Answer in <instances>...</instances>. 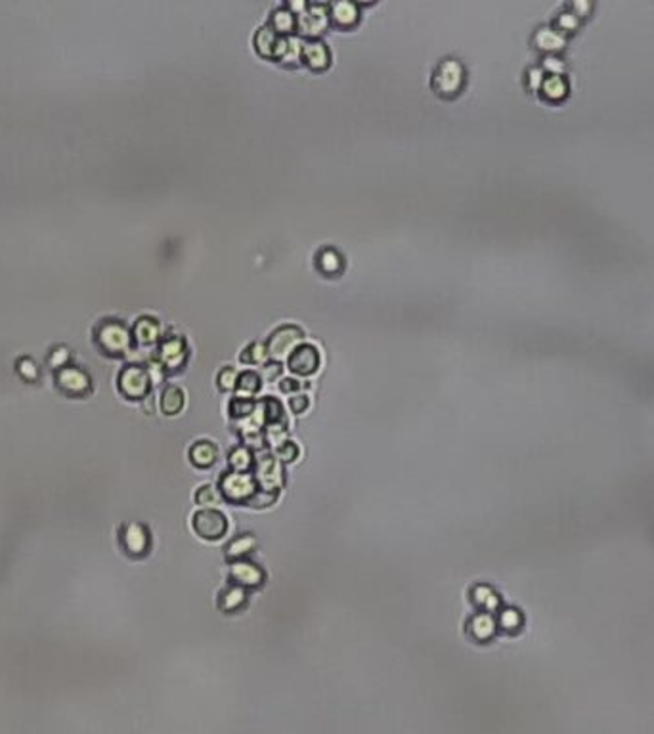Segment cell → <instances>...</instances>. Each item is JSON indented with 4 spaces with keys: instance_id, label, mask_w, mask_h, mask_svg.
<instances>
[{
    "instance_id": "cell-12",
    "label": "cell",
    "mask_w": 654,
    "mask_h": 734,
    "mask_svg": "<svg viewBox=\"0 0 654 734\" xmlns=\"http://www.w3.org/2000/svg\"><path fill=\"white\" fill-rule=\"evenodd\" d=\"M329 20L339 27H354L360 21V8L354 2L329 4Z\"/></svg>"
},
{
    "instance_id": "cell-9",
    "label": "cell",
    "mask_w": 654,
    "mask_h": 734,
    "mask_svg": "<svg viewBox=\"0 0 654 734\" xmlns=\"http://www.w3.org/2000/svg\"><path fill=\"white\" fill-rule=\"evenodd\" d=\"M255 472H257V480L260 482L263 488L260 489H268V491H277V486L282 484V467H280V461L274 459L272 455H263L260 459H257V467H255Z\"/></svg>"
},
{
    "instance_id": "cell-29",
    "label": "cell",
    "mask_w": 654,
    "mask_h": 734,
    "mask_svg": "<svg viewBox=\"0 0 654 734\" xmlns=\"http://www.w3.org/2000/svg\"><path fill=\"white\" fill-rule=\"evenodd\" d=\"M136 333H138L142 341H155L157 335H159V323L154 318H140L138 325H136Z\"/></svg>"
},
{
    "instance_id": "cell-7",
    "label": "cell",
    "mask_w": 654,
    "mask_h": 734,
    "mask_svg": "<svg viewBox=\"0 0 654 734\" xmlns=\"http://www.w3.org/2000/svg\"><path fill=\"white\" fill-rule=\"evenodd\" d=\"M283 46H285V37L277 35L268 23L258 27L257 33H255V48L263 58L280 59Z\"/></svg>"
},
{
    "instance_id": "cell-23",
    "label": "cell",
    "mask_w": 654,
    "mask_h": 734,
    "mask_svg": "<svg viewBox=\"0 0 654 734\" xmlns=\"http://www.w3.org/2000/svg\"><path fill=\"white\" fill-rule=\"evenodd\" d=\"M257 402L251 396H238L230 402V415L234 419L245 421V419L253 417V413L257 412Z\"/></svg>"
},
{
    "instance_id": "cell-15",
    "label": "cell",
    "mask_w": 654,
    "mask_h": 734,
    "mask_svg": "<svg viewBox=\"0 0 654 734\" xmlns=\"http://www.w3.org/2000/svg\"><path fill=\"white\" fill-rule=\"evenodd\" d=\"M316 268L327 276H335L345 268V258L333 247H321L316 255Z\"/></svg>"
},
{
    "instance_id": "cell-32",
    "label": "cell",
    "mask_w": 654,
    "mask_h": 734,
    "mask_svg": "<svg viewBox=\"0 0 654 734\" xmlns=\"http://www.w3.org/2000/svg\"><path fill=\"white\" fill-rule=\"evenodd\" d=\"M297 455H299V448H297L293 442L283 440L282 444L277 445V458L282 459V461H285V463H289V461H295Z\"/></svg>"
},
{
    "instance_id": "cell-25",
    "label": "cell",
    "mask_w": 654,
    "mask_h": 734,
    "mask_svg": "<svg viewBox=\"0 0 654 734\" xmlns=\"http://www.w3.org/2000/svg\"><path fill=\"white\" fill-rule=\"evenodd\" d=\"M230 465L236 472H247L253 465V453L245 445L234 448L230 451Z\"/></svg>"
},
{
    "instance_id": "cell-13",
    "label": "cell",
    "mask_w": 654,
    "mask_h": 734,
    "mask_svg": "<svg viewBox=\"0 0 654 734\" xmlns=\"http://www.w3.org/2000/svg\"><path fill=\"white\" fill-rule=\"evenodd\" d=\"M231 578L238 581V586L258 587L264 580V572L253 562H236L231 568Z\"/></svg>"
},
{
    "instance_id": "cell-3",
    "label": "cell",
    "mask_w": 654,
    "mask_h": 734,
    "mask_svg": "<svg viewBox=\"0 0 654 734\" xmlns=\"http://www.w3.org/2000/svg\"><path fill=\"white\" fill-rule=\"evenodd\" d=\"M329 4L312 2L297 16V33L306 39H318L329 27Z\"/></svg>"
},
{
    "instance_id": "cell-19",
    "label": "cell",
    "mask_w": 654,
    "mask_h": 734,
    "mask_svg": "<svg viewBox=\"0 0 654 734\" xmlns=\"http://www.w3.org/2000/svg\"><path fill=\"white\" fill-rule=\"evenodd\" d=\"M302 42L297 35H289L285 37V46H283L282 56L277 62H282L285 65H295L299 62H302Z\"/></svg>"
},
{
    "instance_id": "cell-8",
    "label": "cell",
    "mask_w": 654,
    "mask_h": 734,
    "mask_svg": "<svg viewBox=\"0 0 654 734\" xmlns=\"http://www.w3.org/2000/svg\"><path fill=\"white\" fill-rule=\"evenodd\" d=\"M302 62L314 71H323L331 64V52L320 39H306L302 42Z\"/></svg>"
},
{
    "instance_id": "cell-31",
    "label": "cell",
    "mask_w": 654,
    "mask_h": 734,
    "mask_svg": "<svg viewBox=\"0 0 654 734\" xmlns=\"http://www.w3.org/2000/svg\"><path fill=\"white\" fill-rule=\"evenodd\" d=\"M238 371L234 369V367L230 366H226L220 369V373H218L217 380H218V387H220V390H234V388L238 387Z\"/></svg>"
},
{
    "instance_id": "cell-27",
    "label": "cell",
    "mask_w": 654,
    "mask_h": 734,
    "mask_svg": "<svg viewBox=\"0 0 654 734\" xmlns=\"http://www.w3.org/2000/svg\"><path fill=\"white\" fill-rule=\"evenodd\" d=\"M263 406V417L264 421L268 423V425H276V423H282V417H283V406L280 404V400L276 398H266L260 404Z\"/></svg>"
},
{
    "instance_id": "cell-22",
    "label": "cell",
    "mask_w": 654,
    "mask_h": 734,
    "mask_svg": "<svg viewBox=\"0 0 654 734\" xmlns=\"http://www.w3.org/2000/svg\"><path fill=\"white\" fill-rule=\"evenodd\" d=\"M268 348H266V342L255 341L251 342L249 346H245V350L241 352V361L243 363H251V366H264L268 361Z\"/></svg>"
},
{
    "instance_id": "cell-28",
    "label": "cell",
    "mask_w": 654,
    "mask_h": 734,
    "mask_svg": "<svg viewBox=\"0 0 654 734\" xmlns=\"http://www.w3.org/2000/svg\"><path fill=\"white\" fill-rule=\"evenodd\" d=\"M220 499H222V494H220L214 486H211V484L201 486V488L197 489V494H195V503L201 505V507H205V509L214 507Z\"/></svg>"
},
{
    "instance_id": "cell-5",
    "label": "cell",
    "mask_w": 654,
    "mask_h": 734,
    "mask_svg": "<svg viewBox=\"0 0 654 734\" xmlns=\"http://www.w3.org/2000/svg\"><path fill=\"white\" fill-rule=\"evenodd\" d=\"M193 530L203 540H218L226 534L228 520L217 509H201L193 516Z\"/></svg>"
},
{
    "instance_id": "cell-30",
    "label": "cell",
    "mask_w": 654,
    "mask_h": 734,
    "mask_svg": "<svg viewBox=\"0 0 654 734\" xmlns=\"http://www.w3.org/2000/svg\"><path fill=\"white\" fill-rule=\"evenodd\" d=\"M471 631L475 633L476 639H486L494 631V624H492V619L488 618V616L481 614V616H475L473 622H471Z\"/></svg>"
},
{
    "instance_id": "cell-21",
    "label": "cell",
    "mask_w": 654,
    "mask_h": 734,
    "mask_svg": "<svg viewBox=\"0 0 654 734\" xmlns=\"http://www.w3.org/2000/svg\"><path fill=\"white\" fill-rule=\"evenodd\" d=\"M243 602H245V591L239 586L226 587L224 591L220 593V600H218V605L222 606V610H226V612L239 610Z\"/></svg>"
},
{
    "instance_id": "cell-1",
    "label": "cell",
    "mask_w": 654,
    "mask_h": 734,
    "mask_svg": "<svg viewBox=\"0 0 654 734\" xmlns=\"http://www.w3.org/2000/svg\"><path fill=\"white\" fill-rule=\"evenodd\" d=\"M467 83V71L457 58H444L436 64L430 86L440 98H456Z\"/></svg>"
},
{
    "instance_id": "cell-6",
    "label": "cell",
    "mask_w": 654,
    "mask_h": 734,
    "mask_svg": "<svg viewBox=\"0 0 654 734\" xmlns=\"http://www.w3.org/2000/svg\"><path fill=\"white\" fill-rule=\"evenodd\" d=\"M287 361L293 373L306 377V375L316 373V369L320 367V352H318V348H316L314 344H310V342H301V344L289 354Z\"/></svg>"
},
{
    "instance_id": "cell-36",
    "label": "cell",
    "mask_w": 654,
    "mask_h": 734,
    "mask_svg": "<svg viewBox=\"0 0 654 734\" xmlns=\"http://www.w3.org/2000/svg\"><path fill=\"white\" fill-rule=\"evenodd\" d=\"M280 388H282L283 392H297V390L301 388V385H299V380L295 379H283Z\"/></svg>"
},
{
    "instance_id": "cell-4",
    "label": "cell",
    "mask_w": 654,
    "mask_h": 734,
    "mask_svg": "<svg viewBox=\"0 0 654 734\" xmlns=\"http://www.w3.org/2000/svg\"><path fill=\"white\" fill-rule=\"evenodd\" d=\"M220 494L228 501H251L257 494L255 478L247 472H228L220 482Z\"/></svg>"
},
{
    "instance_id": "cell-10",
    "label": "cell",
    "mask_w": 654,
    "mask_h": 734,
    "mask_svg": "<svg viewBox=\"0 0 654 734\" xmlns=\"http://www.w3.org/2000/svg\"><path fill=\"white\" fill-rule=\"evenodd\" d=\"M186 358L188 344L182 337L168 335L167 339H163V342H161V360H163L165 366L171 367V369L184 366Z\"/></svg>"
},
{
    "instance_id": "cell-16",
    "label": "cell",
    "mask_w": 654,
    "mask_h": 734,
    "mask_svg": "<svg viewBox=\"0 0 654 734\" xmlns=\"http://www.w3.org/2000/svg\"><path fill=\"white\" fill-rule=\"evenodd\" d=\"M122 388L130 394H146L148 390V377L142 369H136V367H130L122 373Z\"/></svg>"
},
{
    "instance_id": "cell-33",
    "label": "cell",
    "mask_w": 654,
    "mask_h": 734,
    "mask_svg": "<svg viewBox=\"0 0 654 734\" xmlns=\"http://www.w3.org/2000/svg\"><path fill=\"white\" fill-rule=\"evenodd\" d=\"M276 497H277V491H268V489H257V494L253 496L251 503H253L255 507H264V505H272V503L276 501Z\"/></svg>"
},
{
    "instance_id": "cell-34",
    "label": "cell",
    "mask_w": 654,
    "mask_h": 734,
    "mask_svg": "<svg viewBox=\"0 0 654 734\" xmlns=\"http://www.w3.org/2000/svg\"><path fill=\"white\" fill-rule=\"evenodd\" d=\"M263 373L264 377L268 380H274L280 377V373H282V361H266L263 366Z\"/></svg>"
},
{
    "instance_id": "cell-11",
    "label": "cell",
    "mask_w": 654,
    "mask_h": 734,
    "mask_svg": "<svg viewBox=\"0 0 654 734\" xmlns=\"http://www.w3.org/2000/svg\"><path fill=\"white\" fill-rule=\"evenodd\" d=\"M268 25L282 37H289V35H295L297 31V16L291 10H289L285 4L282 6H276L272 12H270V20Z\"/></svg>"
},
{
    "instance_id": "cell-17",
    "label": "cell",
    "mask_w": 654,
    "mask_h": 734,
    "mask_svg": "<svg viewBox=\"0 0 654 734\" xmlns=\"http://www.w3.org/2000/svg\"><path fill=\"white\" fill-rule=\"evenodd\" d=\"M257 547V540L253 537L251 534H243V535H239V537H236V540L231 541L230 545L226 547V557L230 559V561H238V559H243L245 554H249L253 553V549Z\"/></svg>"
},
{
    "instance_id": "cell-35",
    "label": "cell",
    "mask_w": 654,
    "mask_h": 734,
    "mask_svg": "<svg viewBox=\"0 0 654 734\" xmlns=\"http://www.w3.org/2000/svg\"><path fill=\"white\" fill-rule=\"evenodd\" d=\"M308 407V396H304V394H295L293 398H291V409L295 413H302L304 409Z\"/></svg>"
},
{
    "instance_id": "cell-26",
    "label": "cell",
    "mask_w": 654,
    "mask_h": 734,
    "mask_svg": "<svg viewBox=\"0 0 654 734\" xmlns=\"http://www.w3.org/2000/svg\"><path fill=\"white\" fill-rule=\"evenodd\" d=\"M541 92H544L547 98H551V100L563 98L566 94L565 78L558 77V75H549V77H545L544 83H541Z\"/></svg>"
},
{
    "instance_id": "cell-18",
    "label": "cell",
    "mask_w": 654,
    "mask_h": 734,
    "mask_svg": "<svg viewBox=\"0 0 654 734\" xmlns=\"http://www.w3.org/2000/svg\"><path fill=\"white\" fill-rule=\"evenodd\" d=\"M534 42H536V46H538L539 50H558L561 46H563V42H565V39H563V35L558 31H555V29H549V27H541V29H538L536 31V35H534Z\"/></svg>"
},
{
    "instance_id": "cell-14",
    "label": "cell",
    "mask_w": 654,
    "mask_h": 734,
    "mask_svg": "<svg viewBox=\"0 0 654 734\" xmlns=\"http://www.w3.org/2000/svg\"><path fill=\"white\" fill-rule=\"evenodd\" d=\"M190 459L199 469H209V467L217 463L218 459L217 444L211 442V440H199L190 450Z\"/></svg>"
},
{
    "instance_id": "cell-2",
    "label": "cell",
    "mask_w": 654,
    "mask_h": 734,
    "mask_svg": "<svg viewBox=\"0 0 654 734\" xmlns=\"http://www.w3.org/2000/svg\"><path fill=\"white\" fill-rule=\"evenodd\" d=\"M301 342H304V333H302L301 327H297L293 323L280 325L270 333L268 341H266L270 360L283 361Z\"/></svg>"
},
{
    "instance_id": "cell-20",
    "label": "cell",
    "mask_w": 654,
    "mask_h": 734,
    "mask_svg": "<svg viewBox=\"0 0 654 734\" xmlns=\"http://www.w3.org/2000/svg\"><path fill=\"white\" fill-rule=\"evenodd\" d=\"M161 407L167 415H176L184 407V392L174 385L167 387L163 392V398H161Z\"/></svg>"
},
{
    "instance_id": "cell-24",
    "label": "cell",
    "mask_w": 654,
    "mask_h": 734,
    "mask_svg": "<svg viewBox=\"0 0 654 734\" xmlns=\"http://www.w3.org/2000/svg\"><path fill=\"white\" fill-rule=\"evenodd\" d=\"M260 385H263L260 375H258L257 371H251V369H247V371H243V373H239L238 387L236 388H238L239 392L253 396V394H257L258 390H260Z\"/></svg>"
}]
</instances>
